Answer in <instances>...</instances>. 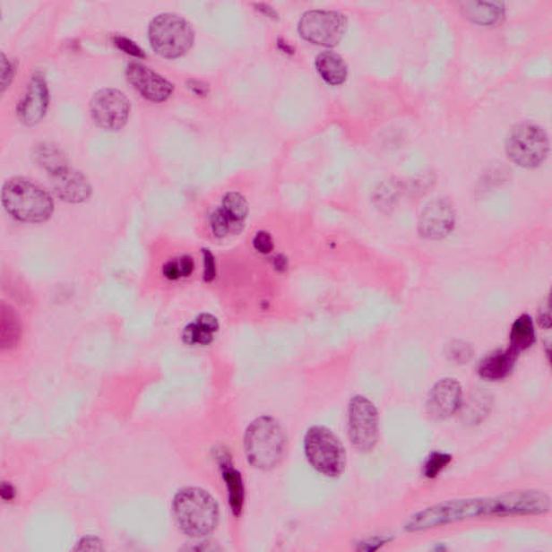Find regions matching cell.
<instances>
[{
	"label": "cell",
	"mask_w": 552,
	"mask_h": 552,
	"mask_svg": "<svg viewBox=\"0 0 552 552\" xmlns=\"http://www.w3.org/2000/svg\"><path fill=\"white\" fill-rule=\"evenodd\" d=\"M173 513L180 530L190 538H204L217 528L219 505L209 493L187 487L174 498Z\"/></svg>",
	"instance_id": "obj_1"
},
{
	"label": "cell",
	"mask_w": 552,
	"mask_h": 552,
	"mask_svg": "<svg viewBox=\"0 0 552 552\" xmlns=\"http://www.w3.org/2000/svg\"><path fill=\"white\" fill-rule=\"evenodd\" d=\"M4 210L23 222L46 221L53 213L51 195L30 179L15 177L4 184L2 194Z\"/></svg>",
	"instance_id": "obj_2"
},
{
	"label": "cell",
	"mask_w": 552,
	"mask_h": 552,
	"mask_svg": "<svg viewBox=\"0 0 552 552\" xmlns=\"http://www.w3.org/2000/svg\"><path fill=\"white\" fill-rule=\"evenodd\" d=\"M286 437L282 427L272 418L254 420L246 435V453L249 464L258 470L274 469L282 461Z\"/></svg>",
	"instance_id": "obj_3"
},
{
	"label": "cell",
	"mask_w": 552,
	"mask_h": 552,
	"mask_svg": "<svg viewBox=\"0 0 552 552\" xmlns=\"http://www.w3.org/2000/svg\"><path fill=\"white\" fill-rule=\"evenodd\" d=\"M307 461L317 472L326 477H338L347 465V453L340 439L323 427H313L305 437Z\"/></svg>",
	"instance_id": "obj_4"
},
{
	"label": "cell",
	"mask_w": 552,
	"mask_h": 552,
	"mask_svg": "<svg viewBox=\"0 0 552 552\" xmlns=\"http://www.w3.org/2000/svg\"><path fill=\"white\" fill-rule=\"evenodd\" d=\"M479 516H493V498L456 500L438 504L414 514L409 520L407 529L418 532Z\"/></svg>",
	"instance_id": "obj_5"
},
{
	"label": "cell",
	"mask_w": 552,
	"mask_h": 552,
	"mask_svg": "<svg viewBox=\"0 0 552 552\" xmlns=\"http://www.w3.org/2000/svg\"><path fill=\"white\" fill-rule=\"evenodd\" d=\"M549 152L548 135L543 127L533 122L514 125L506 138V153L516 166L523 168H539Z\"/></svg>",
	"instance_id": "obj_6"
},
{
	"label": "cell",
	"mask_w": 552,
	"mask_h": 552,
	"mask_svg": "<svg viewBox=\"0 0 552 552\" xmlns=\"http://www.w3.org/2000/svg\"><path fill=\"white\" fill-rule=\"evenodd\" d=\"M150 40L153 50L167 58H177L187 53L194 41L191 25L177 14L157 15L150 24Z\"/></svg>",
	"instance_id": "obj_7"
},
{
	"label": "cell",
	"mask_w": 552,
	"mask_h": 552,
	"mask_svg": "<svg viewBox=\"0 0 552 552\" xmlns=\"http://www.w3.org/2000/svg\"><path fill=\"white\" fill-rule=\"evenodd\" d=\"M347 29L344 15L331 10H312L302 15L298 30L306 41L317 46L334 47L343 39Z\"/></svg>",
	"instance_id": "obj_8"
},
{
	"label": "cell",
	"mask_w": 552,
	"mask_h": 552,
	"mask_svg": "<svg viewBox=\"0 0 552 552\" xmlns=\"http://www.w3.org/2000/svg\"><path fill=\"white\" fill-rule=\"evenodd\" d=\"M349 435L355 448L368 453L379 437V417L374 403L364 396H355L349 405Z\"/></svg>",
	"instance_id": "obj_9"
},
{
	"label": "cell",
	"mask_w": 552,
	"mask_h": 552,
	"mask_svg": "<svg viewBox=\"0 0 552 552\" xmlns=\"http://www.w3.org/2000/svg\"><path fill=\"white\" fill-rule=\"evenodd\" d=\"M92 118L106 130H120L129 119L131 104L125 93L116 89H102L90 103Z\"/></svg>",
	"instance_id": "obj_10"
},
{
	"label": "cell",
	"mask_w": 552,
	"mask_h": 552,
	"mask_svg": "<svg viewBox=\"0 0 552 552\" xmlns=\"http://www.w3.org/2000/svg\"><path fill=\"white\" fill-rule=\"evenodd\" d=\"M455 210L447 198H436L424 207L418 221V232L427 240H442L454 229Z\"/></svg>",
	"instance_id": "obj_11"
},
{
	"label": "cell",
	"mask_w": 552,
	"mask_h": 552,
	"mask_svg": "<svg viewBox=\"0 0 552 552\" xmlns=\"http://www.w3.org/2000/svg\"><path fill=\"white\" fill-rule=\"evenodd\" d=\"M125 73L127 81L136 89V91L151 102H164L173 93L174 87L171 82L142 64L130 63L126 66Z\"/></svg>",
	"instance_id": "obj_12"
},
{
	"label": "cell",
	"mask_w": 552,
	"mask_h": 552,
	"mask_svg": "<svg viewBox=\"0 0 552 552\" xmlns=\"http://www.w3.org/2000/svg\"><path fill=\"white\" fill-rule=\"evenodd\" d=\"M461 406V387L454 379L437 382L429 392L427 413L434 420H445Z\"/></svg>",
	"instance_id": "obj_13"
},
{
	"label": "cell",
	"mask_w": 552,
	"mask_h": 552,
	"mask_svg": "<svg viewBox=\"0 0 552 552\" xmlns=\"http://www.w3.org/2000/svg\"><path fill=\"white\" fill-rule=\"evenodd\" d=\"M49 106V90L45 78L35 75L31 78L28 90L21 99L17 113L21 121L28 125H35L45 118Z\"/></svg>",
	"instance_id": "obj_14"
},
{
	"label": "cell",
	"mask_w": 552,
	"mask_h": 552,
	"mask_svg": "<svg viewBox=\"0 0 552 552\" xmlns=\"http://www.w3.org/2000/svg\"><path fill=\"white\" fill-rule=\"evenodd\" d=\"M50 175L53 188L64 201L79 203L89 198L91 187L82 173L65 166Z\"/></svg>",
	"instance_id": "obj_15"
},
{
	"label": "cell",
	"mask_w": 552,
	"mask_h": 552,
	"mask_svg": "<svg viewBox=\"0 0 552 552\" xmlns=\"http://www.w3.org/2000/svg\"><path fill=\"white\" fill-rule=\"evenodd\" d=\"M214 211L222 225L233 235L242 230L248 215V203L242 194L229 193L224 196L221 205Z\"/></svg>",
	"instance_id": "obj_16"
},
{
	"label": "cell",
	"mask_w": 552,
	"mask_h": 552,
	"mask_svg": "<svg viewBox=\"0 0 552 552\" xmlns=\"http://www.w3.org/2000/svg\"><path fill=\"white\" fill-rule=\"evenodd\" d=\"M518 355L511 348L498 349V351L490 354L489 357L482 360L479 368H478V373L482 379L487 381L505 379L512 373Z\"/></svg>",
	"instance_id": "obj_17"
},
{
	"label": "cell",
	"mask_w": 552,
	"mask_h": 552,
	"mask_svg": "<svg viewBox=\"0 0 552 552\" xmlns=\"http://www.w3.org/2000/svg\"><path fill=\"white\" fill-rule=\"evenodd\" d=\"M315 66L318 73L332 86H340L348 77V65L343 57L336 52L325 51L316 56Z\"/></svg>",
	"instance_id": "obj_18"
},
{
	"label": "cell",
	"mask_w": 552,
	"mask_h": 552,
	"mask_svg": "<svg viewBox=\"0 0 552 552\" xmlns=\"http://www.w3.org/2000/svg\"><path fill=\"white\" fill-rule=\"evenodd\" d=\"M219 329L216 317L202 315L185 328L183 338L190 345H207L213 341Z\"/></svg>",
	"instance_id": "obj_19"
},
{
	"label": "cell",
	"mask_w": 552,
	"mask_h": 552,
	"mask_svg": "<svg viewBox=\"0 0 552 552\" xmlns=\"http://www.w3.org/2000/svg\"><path fill=\"white\" fill-rule=\"evenodd\" d=\"M461 10L467 19L481 25L498 23L505 13L503 3H465Z\"/></svg>",
	"instance_id": "obj_20"
},
{
	"label": "cell",
	"mask_w": 552,
	"mask_h": 552,
	"mask_svg": "<svg viewBox=\"0 0 552 552\" xmlns=\"http://www.w3.org/2000/svg\"><path fill=\"white\" fill-rule=\"evenodd\" d=\"M534 342L535 328L532 317L528 315L519 316L512 327L509 348L519 354L532 347Z\"/></svg>",
	"instance_id": "obj_21"
},
{
	"label": "cell",
	"mask_w": 552,
	"mask_h": 552,
	"mask_svg": "<svg viewBox=\"0 0 552 552\" xmlns=\"http://www.w3.org/2000/svg\"><path fill=\"white\" fill-rule=\"evenodd\" d=\"M194 269V259L190 254H182V256L168 260L163 264L162 275L169 282H178V280L188 279L189 276L193 275Z\"/></svg>",
	"instance_id": "obj_22"
},
{
	"label": "cell",
	"mask_w": 552,
	"mask_h": 552,
	"mask_svg": "<svg viewBox=\"0 0 552 552\" xmlns=\"http://www.w3.org/2000/svg\"><path fill=\"white\" fill-rule=\"evenodd\" d=\"M14 312L9 307H2V344L3 348H10L18 342L20 325Z\"/></svg>",
	"instance_id": "obj_23"
},
{
	"label": "cell",
	"mask_w": 552,
	"mask_h": 552,
	"mask_svg": "<svg viewBox=\"0 0 552 552\" xmlns=\"http://www.w3.org/2000/svg\"><path fill=\"white\" fill-rule=\"evenodd\" d=\"M224 478L229 489L230 504L232 512L238 513L243 505V481L240 474L236 470L227 469Z\"/></svg>",
	"instance_id": "obj_24"
},
{
	"label": "cell",
	"mask_w": 552,
	"mask_h": 552,
	"mask_svg": "<svg viewBox=\"0 0 552 552\" xmlns=\"http://www.w3.org/2000/svg\"><path fill=\"white\" fill-rule=\"evenodd\" d=\"M451 455L444 453H434L428 456V459L424 464L423 472L424 476L427 478H435L437 477L440 472H442L445 467L450 464Z\"/></svg>",
	"instance_id": "obj_25"
},
{
	"label": "cell",
	"mask_w": 552,
	"mask_h": 552,
	"mask_svg": "<svg viewBox=\"0 0 552 552\" xmlns=\"http://www.w3.org/2000/svg\"><path fill=\"white\" fill-rule=\"evenodd\" d=\"M114 42L120 50L125 51L126 55H130L135 57H144L145 53L142 47L135 44L134 41L126 39L125 36H115Z\"/></svg>",
	"instance_id": "obj_26"
},
{
	"label": "cell",
	"mask_w": 552,
	"mask_h": 552,
	"mask_svg": "<svg viewBox=\"0 0 552 552\" xmlns=\"http://www.w3.org/2000/svg\"><path fill=\"white\" fill-rule=\"evenodd\" d=\"M450 357L454 362L467 363L471 358V349L470 345L456 342L450 349Z\"/></svg>",
	"instance_id": "obj_27"
},
{
	"label": "cell",
	"mask_w": 552,
	"mask_h": 552,
	"mask_svg": "<svg viewBox=\"0 0 552 552\" xmlns=\"http://www.w3.org/2000/svg\"><path fill=\"white\" fill-rule=\"evenodd\" d=\"M253 243L254 247L262 254H268L273 249V240L268 232H258L256 237H254Z\"/></svg>",
	"instance_id": "obj_28"
},
{
	"label": "cell",
	"mask_w": 552,
	"mask_h": 552,
	"mask_svg": "<svg viewBox=\"0 0 552 552\" xmlns=\"http://www.w3.org/2000/svg\"><path fill=\"white\" fill-rule=\"evenodd\" d=\"M203 275L206 282L213 280L216 274V263L213 254L209 249H203Z\"/></svg>",
	"instance_id": "obj_29"
},
{
	"label": "cell",
	"mask_w": 552,
	"mask_h": 552,
	"mask_svg": "<svg viewBox=\"0 0 552 552\" xmlns=\"http://www.w3.org/2000/svg\"><path fill=\"white\" fill-rule=\"evenodd\" d=\"M13 77V67L6 56L2 53V92L8 87Z\"/></svg>",
	"instance_id": "obj_30"
}]
</instances>
